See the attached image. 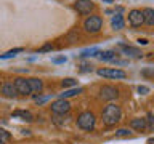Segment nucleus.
Returning <instances> with one entry per match:
<instances>
[{"mask_svg":"<svg viewBox=\"0 0 154 144\" xmlns=\"http://www.w3.org/2000/svg\"><path fill=\"white\" fill-rule=\"evenodd\" d=\"M101 117H103V123H104V125L112 127V125H116V123L120 120V117H122V109H120V106L111 103V104H108V106L103 109Z\"/></svg>","mask_w":154,"mask_h":144,"instance_id":"1","label":"nucleus"},{"mask_svg":"<svg viewBox=\"0 0 154 144\" xmlns=\"http://www.w3.org/2000/svg\"><path fill=\"white\" fill-rule=\"evenodd\" d=\"M77 127L82 128V130H87V131L93 130L95 128V115H93V112L84 110V112L77 117Z\"/></svg>","mask_w":154,"mask_h":144,"instance_id":"2","label":"nucleus"},{"mask_svg":"<svg viewBox=\"0 0 154 144\" xmlns=\"http://www.w3.org/2000/svg\"><path fill=\"white\" fill-rule=\"evenodd\" d=\"M101 26H103V19L100 16H90V18H87L85 22H84V29L90 34L98 32L101 29Z\"/></svg>","mask_w":154,"mask_h":144,"instance_id":"3","label":"nucleus"},{"mask_svg":"<svg viewBox=\"0 0 154 144\" xmlns=\"http://www.w3.org/2000/svg\"><path fill=\"white\" fill-rule=\"evenodd\" d=\"M50 109H51V112L53 114H67L71 110V103L67 99H56V101H53L51 106H50Z\"/></svg>","mask_w":154,"mask_h":144,"instance_id":"4","label":"nucleus"},{"mask_svg":"<svg viewBox=\"0 0 154 144\" xmlns=\"http://www.w3.org/2000/svg\"><path fill=\"white\" fill-rule=\"evenodd\" d=\"M119 96V91L112 85H104L100 88V98L103 101H112Z\"/></svg>","mask_w":154,"mask_h":144,"instance_id":"5","label":"nucleus"},{"mask_svg":"<svg viewBox=\"0 0 154 144\" xmlns=\"http://www.w3.org/2000/svg\"><path fill=\"white\" fill-rule=\"evenodd\" d=\"M74 8L77 10V13H80V14H90V11H93L95 5L91 0H77L74 3Z\"/></svg>","mask_w":154,"mask_h":144,"instance_id":"6","label":"nucleus"},{"mask_svg":"<svg viewBox=\"0 0 154 144\" xmlns=\"http://www.w3.org/2000/svg\"><path fill=\"white\" fill-rule=\"evenodd\" d=\"M14 88H16L18 94H31V88H29V83H27V79H24V77H18V79H14L13 82Z\"/></svg>","mask_w":154,"mask_h":144,"instance_id":"7","label":"nucleus"},{"mask_svg":"<svg viewBox=\"0 0 154 144\" xmlns=\"http://www.w3.org/2000/svg\"><path fill=\"white\" fill-rule=\"evenodd\" d=\"M98 75L106 79H125L127 74L120 69H98Z\"/></svg>","mask_w":154,"mask_h":144,"instance_id":"8","label":"nucleus"},{"mask_svg":"<svg viewBox=\"0 0 154 144\" xmlns=\"http://www.w3.org/2000/svg\"><path fill=\"white\" fill-rule=\"evenodd\" d=\"M128 22H130V26H133V27L141 26V24L144 22L141 10H132V11L128 13Z\"/></svg>","mask_w":154,"mask_h":144,"instance_id":"9","label":"nucleus"},{"mask_svg":"<svg viewBox=\"0 0 154 144\" xmlns=\"http://www.w3.org/2000/svg\"><path fill=\"white\" fill-rule=\"evenodd\" d=\"M119 50L124 53V55H127L130 58H141L143 53L138 50V48H135V46H130V45H125V43H120L119 45Z\"/></svg>","mask_w":154,"mask_h":144,"instance_id":"10","label":"nucleus"},{"mask_svg":"<svg viewBox=\"0 0 154 144\" xmlns=\"http://www.w3.org/2000/svg\"><path fill=\"white\" fill-rule=\"evenodd\" d=\"M0 88H2V94L5 96V98H14V96L18 94V91H16V88H14L13 82H5Z\"/></svg>","mask_w":154,"mask_h":144,"instance_id":"11","label":"nucleus"},{"mask_svg":"<svg viewBox=\"0 0 154 144\" xmlns=\"http://www.w3.org/2000/svg\"><path fill=\"white\" fill-rule=\"evenodd\" d=\"M27 83H29V88H31V93H38L43 90V83L40 79H27Z\"/></svg>","mask_w":154,"mask_h":144,"instance_id":"12","label":"nucleus"},{"mask_svg":"<svg viewBox=\"0 0 154 144\" xmlns=\"http://www.w3.org/2000/svg\"><path fill=\"white\" fill-rule=\"evenodd\" d=\"M130 128L137 130V131H144V130H146V120L141 118V117L132 118L130 120Z\"/></svg>","mask_w":154,"mask_h":144,"instance_id":"13","label":"nucleus"},{"mask_svg":"<svg viewBox=\"0 0 154 144\" xmlns=\"http://www.w3.org/2000/svg\"><path fill=\"white\" fill-rule=\"evenodd\" d=\"M124 26H125V22H124V16H122V14H120V13L114 14L112 19H111V27L116 29V31H119V29H124Z\"/></svg>","mask_w":154,"mask_h":144,"instance_id":"14","label":"nucleus"},{"mask_svg":"<svg viewBox=\"0 0 154 144\" xmlns=\"http://www.w3.org/2000/svg\"><path fill=\"white\" fill-rule=\"evenodd\" d=\"M96 56H98L101 61H114V59H117V55H116V51H112V50L98 51V53H96Z\"/></svg>","mask_w":154,"mask_h":144,"instance_id":"15","label":"nucleus"},{"mask_svg":"<svg viewBox=\"0 0 154 144\" xmlns=\"http://www.w3.org/2000/svg\"><path fill=\"white\" fill-rule=\"evenodd\" d=\"M141 13H143L144 22H146L148 26H152V24H154V10L152 8H144Z\"/></svg>","mask_w":154,"mask_h":144,"instance_id":"16","label":"nucleus"},{"mask_svg":"<svg viewBox=\"0 0 154 144\" xmlns=\"http://www.w3.org/2000/svg\"><path fill=\"white\" fill-rule=\"evenodd\" d=\"M13 117H19L21 120H24V122H32V120H34L32 114L29 112V110H14Z\"/></svg>","mask_w":154,"mask_h":144,"instance_id":"17","label":"nucleus"},{"mask_svg":"<svg viewBox=\"0 0 154 144\" xmlns=\"http://www.w3.org/2000/svg\"><path fill=\"white\" fill-rule=\"evenodd\" d=\"M82 91H84V88H80V86H77V88H71V90H66L64 93H61V94H60V98L67 99V98H71V96H77V94H80Z\"/></svg>","mask_w":154,"mask_h":144,"instance_id":"18","label":"nucleus"},{"mask_svg":"<svg viewBox=\"0 0 154 144\" xmlns=\"http://www.w3.org/2000/svg\"><path fill=\"white\" fill-rule=\"evenodd\" d=\"M23 51V48H14V50H10V51H7L5 55H0V59H7V58H13L16 53H21Z\"/></svg>","mask_w":154,"mask_h":144,"instance_id":"19","label":"nucleus"},{"mask_svg":"<svg viewBox=\"0 0 154 144\" xmlns=\"http://www.w3.org/2000/svg\"><path fill=\"white\" fill-rule=\"evenodd\" d=\"M61 85L64 86V88H67V86H75V85H77V80H74V79H71V77H69V79H64V80H63Z\"/></svg>","mask_w":154,"mask_h":144,"instance_id":"20","label":"nucleus"},{"mask_svg":"<svg viewBox=\"0 0 154 144\" xmlns=\"http://www.w3.org/2000/svg\"><path fill=\"white\" fill-rule=\"evenodd\" d=\"M10 139V133H7L5 130L0 128V144H5Z\"/></svg>","mask_w":154,"mask_h":144,"instance_id":"21","label":"nucleus"},{"mask_svg":"<svg viewBox=\"0 0 154 144\" xmlns=\"http://www.w3.org/2000/svg\"><path fill=\"white\" fill-rule=\"evenodd\" d=\"M100 50L98 48H90V50H84L82 51L80 56H96V53H98Z\"/></svg>","mask_w":154,"mask_h":144,"instance_id":"22","label":"nucleus"},{"mask_svg":"<svg viewBox=\"0 0 154 144\" xmlns=\"http://www.w3.org/2000/svg\"><path fill=\"white\" fill-rule=\"evenodd\" d=\"M130 131H128V128H120L116 131V136H128Z\"/></svg>","mask_w":154,"mask_h":144,"instance_id":"23","label":"nucleus"},{"mask_svg":"<svg viewBox=\"0 0 154 144\" xmlns=\"http://www.w3.org/2000/svg\"><path fill=\"white\" fill-rule=\"evenodd\" d=\"M50 50H53V45L51 43H47V45H43L40 50H37V53H43V51H50Z\"/></svg>","mask_w":154,"mask_h":144,"instance_id":"24","label":"nucleus"},{"mask_svg":"<svg viewBox=\"0 0 154 144\" xmlns=\"http://www.w3.org/2000/svg\"><path fill=\"white\" fill-rule=\"evenodd\" d=\"M152 125H154V118H152V114H151V112H148V125H146V127L152 128Z\"/></svg>","mask_w":154,"mask_h":144,"instance_id":"25","label":"nucleus"},{"mask_svg":"<svg viewBox=\"0 0 154 144\" xmlns=\"http://www.w3.org/2000/svg\"><path fill=\"white\" fill-rule=\"evenodd\" d=\"M91 69H93V66H91V64H82V72H88V70H91Z\"/></svg>","mask_w":154,"mask_h":144,"instance_id":"26","label":"nucleus"},{"mask_svg":"<svg viewBox=\"0 0 154 144\" xmlns=\"http://www.w3.org/2000/svg\"><path fill=\"white\" fill-rule=\"evenodd\" d=\"M138 91H140V94H148L149 93V88H148V86H140Z\"/></svg>","mask_w":154,"mask_h":144,"instance_id":"27","label":"nucleus"},{"mask_svg":"<svg viewBox=\"0 0 154 144\" xmlns=\"http://www.w3.org/2000/svg\"><path fill=\"white\" fill-rule=\"evenodd\" d=\"M53 62H55V64H61V62H66V58H55Z\"/></svg>","mask_w":154,"mask_h":144,"instance_id":"28","label":"nucleus"},{"mask_svg":"<svg viewBox=\"0 0 154 144\" xmlns=\"http://www.w3.org/2000/svg\"><path fill=\"white\" fill-rule=\"evenodd\" d=\"M138 43H140V45H148V40H146V38H140Z\"/></svg>","mask_w":154,"mask_h":144,"instance_id":"29","label":"nucleus"},{"mask_svg":"<svg viewBox=\"0 0 154 144\" xmlns=\"http://www.w3.org/2000/svg\"><path fill=\"white\" fill-rule=\"evenodd\" d=\"M104 3H114V0H103Z\"/></svg>","mask_w":154,"mask_h":144,"instance_id":"30","label":"nucleus"},{"mask_svg":"<svg viewBox=\"0 0 154 144\" xmlns=\"http://www.w3.org/2000/svg\"><path fill=\"white\" fill-rule=\"evenodd\" d=\"M154 141H152V139H149V141H148V144H152Z\"/></svg>","mask_w":154,"mask_h":144,"instance_id":"31","label":"nucleus"},{"mask_svg":"<svg viewBox=\"0 0 154 144\" xmlns=\"http://www.w3.org/2000/svg\"><path fill=\"white\" fill-rule=\"evenodd\" d=\"M0 86H2V79H0Z\"/></svg>","mask_w":154,"mask_h":144,"instance_id":"32","label":"nucleus"}]
</instances>
